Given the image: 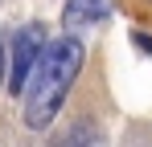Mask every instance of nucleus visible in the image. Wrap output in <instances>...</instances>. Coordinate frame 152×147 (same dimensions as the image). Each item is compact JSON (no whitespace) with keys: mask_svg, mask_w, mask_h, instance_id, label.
<instances>
[{"mask_svg":"<svg viewBox=\"0 0 152 147\" xmlns=\"http://www.w3.org/2000/svg\"><path fill=\"white\" fill-rule=\"evenodd\" d=\"M4 61H8V45H4V37H0V86H4Z\"/></svg>","mask_w":152,"mask_h":147,"instance_id":"nucleus-5","label":"nucleus"},{"mask_svg":"<svg viewBox=\"0 0 152 147\" xmlns=\"http://www.w3.org/2000/svg\"><path fill=\"white\" fill-rule=\"evenodd\" d=\"M53 147H99V135H95L91 122H74V127H70Z\"/></svg>","mask_w":152,"mask_h":147,"instance_id":"nucleus-4","label":"nucleus"},{"mask_svg":"<svg viewBox=\"0 0 152 147\" xmlns=\"http://www.w3.org/2000/svg\"><path fill=\"white\" fill-rule=\"evenodd\" d=\"M107 17V0H66V12L62 21L70 29H82V24H95Z\"/></svg>","mask_w":152,"mask_h":147,"instance_id":"nucleus-3","label":"nucleus"},{"mask_svg":"<svg viewBox=\"0 0 152 147\" xmlns=\"http://www.w3.org/2000/svg\"><path fill=\"white\" fill-rule=\"evenodd\" d=\"M82 61H86V49H82L78 37H58V41H50L41 66L33 70L25 94H21L25 98L21 119H25L29 131H45V127L62 115V102H66V94H70V86H74Z\"/></svg>","mask_w":152,"mask_h":147,"instance_id":"nucleus-1","label":"nucleus"},{"mask_svg":"<svg viewBox=\"0 0 152 147\" xmlns=\"http://www.w3.org/2000/svg\"><path fill=\"white\" fill-rule=\"evenodd\" d=\"M45 49H50V41H45V29L37 21L17 29L12 49H8V53H12V78H8V90H12V94H25V86H29V78H33V70L41 66Z\"/></svg>","mask_w":152,"mask_h":147,"instance_id":"nucleus-2","label":"nucleus"}]
</instances>
